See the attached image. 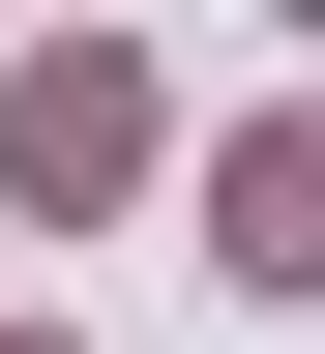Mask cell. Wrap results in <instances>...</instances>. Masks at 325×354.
<instances>
[{"label": "cell", "mask_w": 325, "mask_h": 354, "mask_svg": "<svg viewBox=\"0 0 325 354\" xmlns=\"http://www.w3.org/2000/svg\"><path fill=\"white\" fill-rule=\"evenodd\" d=\"M0 354H60V325H0Z\"/></svg>", "instance_id": "obj_3"}, {"label": "cell", "mask_w": 325, "mask_h": 354, "mask_svg": "<svg viewBox=\"0 0 325 354\" xmlns=\"http://www.w3.org/2000/svg\"><path fill=\"white\" fill-rule=\"evenodd\" d=\"M207 266L237 295H325V118H237L207 148Z\"/></svg>", "instance_id": "obj_2"}, {"label": "cell", "mask_w": 325, "mask_h": 354, "mask_svg": "<svg viewBox=\"0 0 325 354\" xmlns=\"http://www.w3.org/2000/svg\"><path fill=\"white\" fill-rule=\"evenodd\" d=\"M0 177H30V207H118V177H148V59H30L0 88Z\"/></svg>", "instance_id": "obj_1"}]
</instances>
